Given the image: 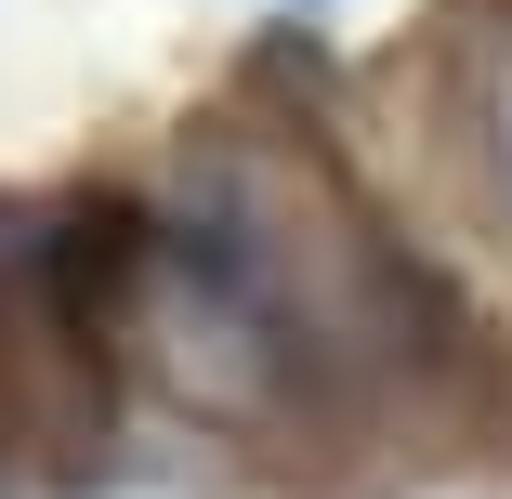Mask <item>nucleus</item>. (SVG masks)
I'll return each mask as SVG.
<instances>
[{
    "instance_id": "obj_1",
    "label": "nucleus",
    "mask_w": 512,
    "mask_h": 499,
    "mask_svg": "<svg viewBox=\"0 0 512 499\" xmlns=\"http://www.w3.org/2000/svg\"><path fill=\"white\" fill-rule=\"evenodd\" d=\"M460 132H473L486 224L512 237V0H473V27H460Z\"/></svg>"
},
{
    "instance_id": "obj_2",
    "label": "nucleus",
    "mask_w": 512,
    "mask_h": 499,
    "mask_svg": "<svg viewBox=\"0 0 512 499\" xmlns=\"http://www.w3.org/2000/svg\"><path fill=\"white\" fill-rule=\"evenodd\" d=\"M0 499H14V486H0Z\"/></svg>"
}]
</instances>
